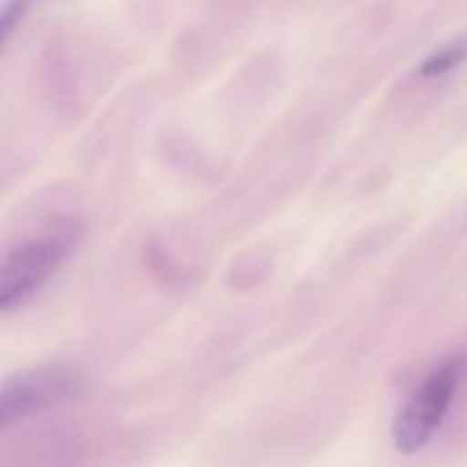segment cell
Masks as SVG:
<instances>
[{"mask_svg": "<svg viewBox=\"0 0 467 467\" xmlns=\"http://www.w3.org/2000/svg\"><path fill=\"white\" fill-rule=\"evenodd\" d=\"M463 372V360L451 358L433 369L397 413L392 438L401 454H418L441 429Z\"/></svg>", "mask_w": 467, "mask_h": 467, "instance_id": "cell-1", "label": "cell"}, {"mask_svg": "<svg viewBox=\"0 0 467 467\" xmlns=\"http://www.w3.org/2000/svg\"><path fill=\"white\" fill-rule=\"evenodd\" d=\"M71 249V235H53L27 242L5 255L0 265V310L7 313L26 304L57 272Z\"/></svg>", "mask_w": 467, "mask_h": 467, "instance_id": "cell-2", "label": "cell"}, {"mask_svg": "<svg viewBox=\"0 0 467 467\" xmlns=\"http://www.w3.org/2000/svg\"><path fill=\"white\" fill-rule=\"evenodd\" d=\"M78 390V379L64 368H36L7 379L0 392V424L26 420Z\"/></svg>", "mask_w": 467, "mask_h": 467, "instance_id": "cell-3", "label": "cell"}, {"mask_svg": "<svg viewBox=\"0 0 467 467\" xmlns=\"http://www.w3.org/2000/svg\"><path fill=\"white\" fill-rule=\"evenodd\" d=\"M467 62V41H454L445 48L436 50L427 62L420 67V73L424 78H441L459 68L461 64Z\"/></svg>", "mask_w": 467, "mask_h": 467, "instance_id": "cell-4", "label": "cell"}, {"mask_svg": "<svg viewBox=\"0 0 467 467\" xmlns=\"http://www.w3.org/2000/svg\"><path fill=\"white\" fill-rule=\"evenodd\" d=\"M35 0H7L3 9V18H0V36H3V46L7 44L12 32L16 30L18 23L26 18V14L30 12Z\"/></svg>", "mask_w": 467, "mask_h": 467, "instance_id": "cell-5", "label": "cell"}]
</instances>
